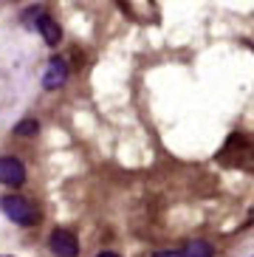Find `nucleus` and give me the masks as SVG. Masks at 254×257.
I'll return each mask as SVG.
<instances>
[{"instance_id": "6", "label": "nucleus", "mask_w": 254, "mask_h": 257, "mask_svg": "<svg viewBox=\"0 0 254 257\" xmlns=\"http://www.w3.org/2000/svg\"><path fill=\"white\" fill-rule=\"evenodd\" d=\"M212 254H215V249L206 240H192L181 249V257H212Z\"/></svg>"}, {"instance_id": "2", "label": "nucleus", "mask_w": 254, "mask_h": 257, "mask_svg": "<svg viewBox=\"0 0 254 257\" xmlns=\"http://www.w3.org/2000/svg\"><path fill=\"white\" fill-rule=\"evenodd\" d=\"M51 251L57 257H76L79 254V243H76V234L68 232V229H54L51 240H48Z\"/></svg>"}, {"instance_id": "4", "label": "nucleus", "mask_w": 254, "mask_h": 257, "mask_svg": "<svg viewBox=\"0 0 254 257\" xmlns=\"http://www.w3.org/2000/svg\"><path fill=\"white\" fill-rule=\"evenodd\" d=\"M23 181H26V167H23V161L15 159V156L0 159V184H6V187H20Z\"/></svg>"}, {"instance_id": "1", "label": "nucleus", "mask_w": 254, "mask_h": 257, "mask_svg": "<svg viewBox=\"0 0 254 257\" xmlns=\"http://www.w3.org/2000/svg\"><path fill=\"white\" fill-rule=\"evenodd\" d=\"M0 209H3V215H6L9 220H15L20 226H34V223H40V212L20 195L0 198Z\"/></svg>"}, {"instance_id": "7", "label": "nucleus", "mask_w": 254, "mask_h": 257, "mask_svg": "<svg viewBox=\"0 0 254 257\" xmlns=\"http://www.w3.org/2000/svg\"><path fill=\"white\" fill-rule=\"evenodd\" d=\"M15 133H17V136H34V133H37V121H34V119L20 121V124H15Z\"/></svg>"}, {"instance_id": "5", "label": "nucleus", "mask_w": 254, "mask_h": 257, "mask_svg": "<svg viewBox=\"0 0 254 257\" xmlns=\"http://www.w3.org/2000/svg\"><path fill=\"white\" fill-rule=\"evenodd\" d=\"M34 26H37V31L43 34V40L48 43V46H57V43H60L62 29L57 26V20H51L48 15H40V17H37V23H34Z\"/></svg>"}, {"instance_id": "8", "label": "nucleus", "mask_w": 254, "mask_h": 257, "mask_svg": "<svg viewBox=\"0 0 254 257\" xmlns=\"http://www.w3.org/2000/svg\"><path fill=\"white\" fill-rule=\"evenodd\" d=\"M153 257H181V249H161V251H156Z\"/></svg>"}, {"instance_id": "3", "label": "nucleus", "mask_w": 254, "mask_h": 257, "mask_svg": "<svg viewBox=\"0 0 254 257\" xmlns=\"http://www.w3.org/2000/svg\"><path fill=\"white\" fill-rule=\"evenodd\" d=\"M68 79V65L62 57H51L48 60V68L43 71V88L45 91H57V88H62Z\"/></svg>"}, {"instance_id": "9", "label": "nucleus", "mask_w": 254, "mask_h": 257, "mask_svg": "<svg viewBox=\"0 0 254 257\" xmlns=\"http://www.w3.org/2000/svg\"><path fill=\"white\" fill-rule=\"evenodd\" d=\"M96 257H119V254H116V251H99Z\"/></svg>"}]
</instances>
